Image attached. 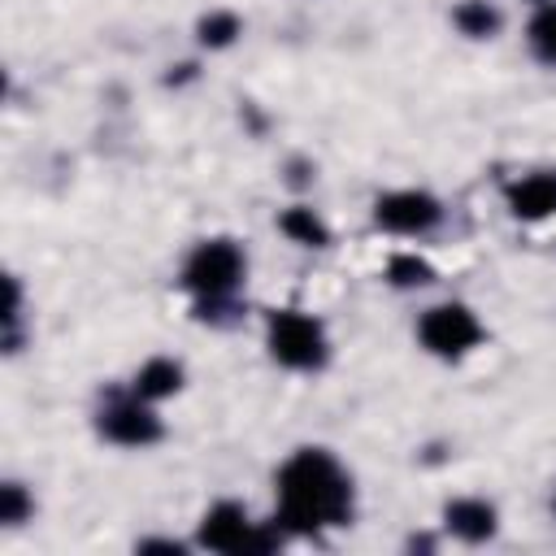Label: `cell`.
I'll use <instances>...</instances> for the list:
<instances>
[{
    "instance_id": "cell-14",
    "label": "cell",
    "mask_w": 556,
    "mask_h": 556,
    "mask_svg": "<svg viewBox=\"0 0 556 556\" xmlns=\"http://www.w3.org/2000/svg\"><path fill=\"white\" fill-rule=\"evenodd\" d=\"M526 43H530V52L543 65H556V0H547V4L534 9L530 26H526Z\"/></svg>"
},
{
    "instance_id": "cell-4",
    "label": "cell",
    "mask_w": 556,
    "mask_h": 556,
    "mask_svg": "<svg viewBox=\"0 0 556 556\" xmlns=\"http://www.w3.org/2000/svg\"><path fill=\"white\" fill-rule=\"evenodd\" d=\"M265 348L287 369H321L330 356L326 326L304 308H274L265 317Z\"/></svg>"
},
{
    "instance_id": "cell-16",
    "label": "cell",
    "mask_w": 556,
    "mask_h": 556,
    "mask_svg": "<svg viewBox=\"0 0 556 556\" xmlns=\"http://www.w3.org/2000/svg\"><path fill=\"white\" fill-rule=\"evenodd\" d=\"M30 517H35V495L22 482H4L0 486V521L13 530L22 521H30Z\"/></svg>"
},
{
    "instance_id": "cell-2",
    "label": "cell",
    "mask_w": 556,
    "mask_h": 556,
    "mask_svg": "<svg viewBox=\"0 0 556 556\" xmlns=\"http://www.w3.org/2000/svg\"><path fill=\"white\" fill-rule=\"evenodd\" d=\"M282 526L278 521H252V513L239 500H217L200 513L195 526V547L204 552H226V556H265L282 547Z\"/></svg>"
},
{
    "instance_id": "cell-12",
    "label": "cell",
    "mask_w": 556,
    "mask_h": 556,
    "mask_svg": "<svg viewBox=\"0 0 556 556\" xmlns=\"http://www.w3.org/2000/svg\"><path fill=\"white\" fill-rule=\"evenodd\" d=\"M452 26L465 35V39H495L500 26H504V13L491 4V0H460L452 9Z\"/></svg>"
},
{
    "instance_id": "cell-1",
    "label": "cell",
    "mask_w": 556,
    "mask_h": 556,
    "mask_svg": "<svg viewBox=\"0 0 556 556\" xmlns=\"http://www.w3.org/2000/svg\"><path fill=\"white\" fill-rule=\"evenodd\" d=\"M274 521L287 534H321L352 526L356 486L352 473L326 447H295L274 473Z\"/></svg>"
},
{
    "instance_id": "cell-11",
    "label": "cell",
    "mask_w": 556,
    "mask_h": 556,
    "mask_svg": "<svg viewBox=\"0 0 556 556\" xmlns=\"http://www.w3.org/2000/svg\"><path fill=\"white\" fill-rule=\"evenodd\" d=\"M278 230H282L291 243H300V248H326V243H330V226H326L308 204L282 208V213H278Z\"/></svg>"
},
{
    "instance_id": "cell-17",
    "label": "cell",
    "mask_w": 556,
    "mask_h": 556,
    "mask_svg": "<svg viewBox=\"0 0 556 556\" xmlns=\"http://www.w3.org/2000/svg\"><path fill=\"white\" fill-rule=\"evenodd\" d=\"M530 4H547V0H530Z\"/></svg>"
},
{
    "instance_id": "cell-15",
    "label": "cell",
    "mask_w": 556,
    "mask_h": 556,
    "mask_svg": "<svg viewBox=\"0 0 556 556\" xmlns=\"http://www.w3.org/2000/svg\"><path fill=\"white\" fill-rule=\"evenodd\" d=\"M387 282L400 287V291H413V287H430L434 282V265L417 252H395L387 261Z\"/></svg>"
},
{
    "instance_id": "cell-13",
    "label": "cell",
    "mask_w": 556,
    "mask_h": 556,
    "mask_svg": "<svg viewBox=\"0 0 556 556\" xmlns=\"http://www.w3.org/2000/svg\"><path fill=\"white\" fill-rule=\"evenodd\" d=\"M243 35V22H239V13H230V9H208L200 22H195V39H200V48H230L235 39Z\"/></svg>"
},
{
    "instance_id": "cell-5",
    "label": "cell",
    "mask_w": 556,
    "mask_h": 556,
    "mask_svg": "<svg viewBox=\"0 0 556 556\" xmlns=\"http://www.w3.org/2000/svg\"><path fill=\"white\" fill-rule=\"evenodd\" d=\"M417 339H421V348H426L430 356H439V361H460V356H469V352L486 339V330H482V321H478V313H473L469 304L443 300V304H430V308L421 313Z\"/></svg>"
},
{
    "instance_id": "cell-7",
    "label": "cell",
    "mask_w": 556,
    "mask_h": 556,
    "mask_svg": "<svg viewBox=\"0 0 556 556\" xmlns=\"http://www.w3.org/2000/svg\"><path fill=\"white\" fill-rule=\"evenodd\" d=\"M439 222H443V204L421 187H395L374 200V226L387 235H430Z\"/></svg>"
},
{
    "instance_id": "cell-9",
    "label": "cell",
    "mask_w": 556,
    "mask_h": 556,
    "mask_svg": "<svg viewBox=\"0 0 556 556\" xmlns=\"http://www.w3.org/2000/svg\"><path fill=\"white\" fill-rule=\"evenodd\" d=\"M504 204L517 222H547L556 217V169L521 174L504 187Z\"/></svg>"
},
{
    "instance_id": "cell-6",
    "label": "cell",
    "mask_w": 556,
    "mask_h": 556,
    "mask_svg": "<svg viewBox=\"0 0 556 556\" xmlns=\"http://www.w3.org/2000/svg\"><path fill=\"white\" fill-rule=\"evenodd\" d=\"M96 430H100L109 443H117V447H152V443L165 439V421H161L156 404L143 400V395H135V391L113 395V400L96 413Z\"/></svg>"
},
{
    "instance_id": "cell-8",
    "label": "cell",
    "mask_w": 556,
    "mask_h": 556,
    "mask_svg": "<svg viewBox=\"0 0 556 556\" xmlns=\"http://www.w3.org/2000/svg\"><path fill=\"white\" fill-rule=\"evenodd\" d=\"M443 530H447L452 539L478 547V543H491V539L500 534V513H495V504L482 500V495H456V500L443 504Z\"/></svg>"
},
{
    "instance_id": "cell-3",
    "label": "cell",
    "mask_w": 556,
    "mask_h": 556,
    "mask_svg": "<svg viewBox=\"0 0 556 556\" xmlns=\"http://www.w3.org/2000/svg\"><path fill=\"white\" fill-rule=\"evenodd\" d=\"M248 278V256L230 235H213L200 239L187 261H182V287L200 300V304H226L235 300V291Z\"/></svg>"
},
{
    "instance_id": "cell-10",
    "label": "cell",
    "mask_w": 556,
    "mask_h": 556,
    "mask_svg": "<svg viewBox=\"0 0 556 556\" xmlns=\"http://www.w3.org/2000/svg\"><path fill=\"white\" fill-rule=\"evenodd\" d=\"M130 391L143 395V400H152V404H161V400H169V395L182 391V365H178L174 356H148V361L135 369Z\"/></svg>"
}]
</instances>
